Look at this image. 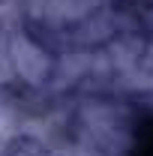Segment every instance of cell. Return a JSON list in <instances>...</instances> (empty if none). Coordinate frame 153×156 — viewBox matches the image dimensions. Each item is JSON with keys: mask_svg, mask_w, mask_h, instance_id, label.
Here are the masks:
<instances>
[{"mask_svg": "<svg viewBox=\"0 0 153 156\" xmlns=\"http://www.w3.org/2000/svg\"><path fill=\"white\" fill-rule=\"evenodd\" d=\"M9 54H12V72L18 84H24L27 90H39L48 84L54 69V54L45 42H39L24 27H15L9 33Z\"/></svg>", "mask_w": 153, "mask_h": 156, "instance_id": "cell-3", "label": "cell"}, {"mask_svg": "<svg viewBox=\"0 0 153 156\" xmlns=\"http://www.w3.org/2000/svg\"><path fill=\"white\" fill-rule=\"evenodd\" d=\"M72 141L99 156H129L135 144V111L111 93H90L72 105Z\"/></svg>", "mask_w": 153, "mask_h": 156, "instance_id": "cell-1", "label": "cell"}, {"mask_svg": "<svg viewBox=\"0 0 153 156\" xmlns=\"http://www.w3.org/2000/svg\"><path fill=\"white\" fill-rule=\"evenodd\" d=\"M51 156H99V153H93V150H87V147H81L78 141H72V138H63L54 150H48Z\"/></svg>", "mask_w": 153, "mask_h": 156, "instance_id": "cell-7", "label": "cell"}, {"mask_svg": "<svg viewBox=\"0 0 153 156\" xmlns=\"http://www.w3.org/2000/svg\"><path fill=\"white\" fill-rule=\"evenodd\" d=\"M126 30H135L129 15L111 3V6L93 12L90 18L78 21V24L60 30V33H45V36L51 42H57L60 48H105L114 36L126 33Z\"/></svg>", "mask_w": 153, "mask_h": 156, "instance_id": "cell-2", "label": "cell"}, {"mask_svg": "<svg viewBox=\"0 0 153 156\" xmlns=\"http://www.w3.org/2000/svg\"><path fill=\"white\" fill-rule=\"evenodd\" d=\"M18 123H21L18 105H12V99L0 96V153H9L12 144L18 141Z\"/></svg>", "mask_w": 153, "mask_h": 156, "instance_id": "cell-5", "label": "cell"}, {"mask_svg": "<svg viewBox=\"0 0 153 156\" xmlns=\"http://www.w3.org/2000/svg\"><path fill=\"white\" fill-rule=\"evenodd\" d=\"M147 27H150V30H153V9H150V12H147Z\"/></svg>", "mask_w": 153, "mask_h": 156, "instance_id": "cell-8", "label": "cell"}, {"mask_svg": "<svg viewBox=\"0 0 153 156\" xmlns=\"http://www.w3.org/2000/svg\"><path fill=\"white\" fill-rule=\"evenodd\" d=\"M111 3L114 0H45V12L39 18V27H42V33H60Z\"/></svg>", "mask_w": 153, "mask_h": 156, "instance_id": "cell-4", "label": "cell"}, {"mask_svg": "<svg viewBox=\"0 0 153 156\" xmlns=\"http://www.w3.org/2000/svg\"><path fill=\"white\" fill-rule=\"evenodd\" d=\"M15 30V27H12ZM12 30H0V87L15 84V72H12V54H9V33Z\"/></svg>", "mask_w": 153, "mask_h": 156, "instance_id": "cell-6", "label": "cell"}]
</instances>
